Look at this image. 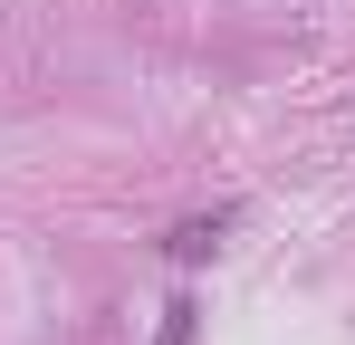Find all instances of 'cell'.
Segmentation results:
<instances>
[{"mask_svg": "<svg viewBox=\"0 0 355 345\" xmlns=\"http://www.w3.org/2000/svg\"><path fill=\"white\" fill-rule=\"evenodd\" d=\"M221 230H231V211H221V221H182V230H173V259H202V249H221Z\"/></svg>", "mask_w": 355, "mask_h": 345, "instance_id": "obj_1", "label": "cell"}, {"mask_svg": "<svg viewBox=\"0 0 355 345\" xmlns=\"http://www.w3.org/2000/svg\"><path fill=\"white\" fill-rule=\"evenodd\" d=\"M192 336H202V307H192V297H173V307H164V336H154V345H192Z\"/></svg>", "mask_w": 355, "mask_h": 345, "instance_id": "obj_2", "label": "cell"}]
</instances>
